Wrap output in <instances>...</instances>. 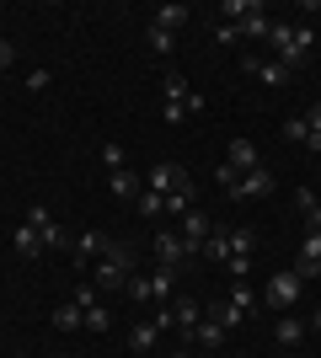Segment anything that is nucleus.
I'll return each instance as SVG.
<instances>
[{"label": "nucleus", "instance_id": "39", "mask_svg": "<svg viewBox=\"0 0 321 358\" xmlns=\"http://www.w3.org/2000/svg\"><path fill=\"white\" fill-rule=\"evenodd\" d=\"M48 80H54L48 70H32V75H27V91H48Z\"/></svg>", "mask_w": 321, "mask_h": 358}, {"label": "nucleus", "instance_id": "4", "mask_svg": "<svg viewBox=\"0 0 321 358\" xmlns=\"http://www.w3.org/2000/svg\"><path fill=\"white\" fill-rule=\"evenodd\" d=\"M70 252H76V273H92L107 257V236L102 230H80V241H70Z\"/></svg>", "mask_w": 321, "mask_h": 358}, {"label": "nucleus", "instance_id": "10", "mask_svg": "<svg viewBox=\"0 0 321 358\" xmlns=\"http://www.w3.org/2000/svg\"><path fill=\"white\" fill-rule=\"evenodd\" d=\"M241 70H246V75H257L262 86H284V80H290V70H284L278 59H257V54H246Z\"/></svg>", "mask_w": 321, "mask_h": 358}, {"label": "nucleus", "instance_id": "37", "mask_svg": "<svg viewBox=\"0 0 321 358\" xmlns=\"http://www.w3.org/2000/svg\"><path fill=\"white\" fill-rule=\"evenodd\" d=\"M236 38H241V32H236V22H214V43H236Z\"/></svg>", "mask_w": 321, "mask_h": 358}, {"label": "nucleus", "instance_id": "11", "mask_svg": "<svg viewBox=\"0 0 321 358\" xmlns=\"http://www.w3.org/2000/svg\"><path fill=\"white\" fill-rule=\"evenodd\" d=\"M183 182H187V171H183V166L161 161V166H155V171H150V177H145V187H150V193H161V198H166L171 187H183Z\"/></svg>", "mask_w": 321, "mask_h": 358}, {"label": "nucleus", "instance_id": "16", "mask_svg": "<svg viewBox=\"0 0 321 358\" xmlns=\"http://www.w3.org/2000/svg\"><path fill=\"white\" fill-rule=\"evenodd\" d=\"M268 27H273V22H268V6H262V0H252V11L236 22V32H241V38H268Z\"/></svg>", "mask_w": 321, "mask_h": 358}, {"label": "nucleus", "instance_id": "7", "mask_svg": "<svg viewBox=\"0 0 321 358\" xmlns=\"http://www.w3.org/2000/svg\"><path fill=\"white\" fill-rule=\"evenodd\" d=\"M155 257H161V268H187L193 262V252L183 246L177 230H155Z\"/></svg>", "mask_w": 321, "mask_h": 358}, {"label": "nucleus", "instance_id": "12", "mask_svg": "<svg viewBox=\"0 0 321 358\" xmlns=\"http://www.w3.org/2000/svg\"><path fill=\"white\" fill-rule=\"evenodd\" d=\"M294 273H300V278H316V273H321V230H306V246H300Z\"/></svg>", "mask_w": 321, "mask_h": 358}, {"label": "nucleus", "instance_id": "44", "mask_svg": "<svg viewBox=\"0 0 321 358\" xmlns=\"http://www.w3.org/2000/svg\"><path fill=\"white\" fill-rule=\"evenodd\" d=\"M0 38H6V27H0Z\"/></svg>", "mask_w": 321, "mask_h": 358}, {"label": "nucleus", "instance_id": "31", "mask_svg": "<svg viewBox=\"0 0 321 358\" xmlns=\"http://www.w3.org/2000/svg\"><path fill=\"white\" fill-rule=\"evenodd\" d=\"M123 294L134 299V305H145V299H150V278H145V273H129V284H123Z\"/></svg>", "mask_w": 321, "mask_h": 358}, {"label": "nucleus", "instance_id": "34", "mask_svg": "<svg viewBox=\"0 0 321 358\" xmlns=\"http://www.w3.org/2000/svg\"><path fill=\"white\" fill-rule=\"evenodd\" d=\"M80 315H86V331H107V327H113L107 305H92V310H80Z\"/></svg>", "mask_w": 321, "mask_h": 358}, {"label": "nucleus", "instance_id": "33", "mask_svg": "<svg viewBox=\"0 0 321 358\" xmlns=\"http://www.w3.org/2000/svg\"><path fill=\"white\" fill-rule=\"evenodd\" d=\"M150 48H155V54H171V48H177V32H166V27H155V22H150Z\"/></svg>", "mask_w": 321, "mask_h": 358}, {"label": "nucleus", "instance_id": "13", "mask_svg": "<svg viewBox=\"0 0 321 358\" xmlns=\"http://www.w3.org/2000/svg\"><path fill=\"white\" fill-rule=\"evenodd\" d=\"M199 321H204V305H199V299H193V294H183V299H177V305H171V327L183 331V337H187V331H193V327H199Z\"/></svg>", "mask_w": 321, "mask_h": 358}, {"label": "nucleus", "instance_id": "28", "mask_svg": "<svg viewBox=\"0 0 321 358\" xmlns=\"http://www.w3.org/2000/svg\"><path fill=\"white\" fill-rule=\"evenodd\" d=\"M204 257H214V262H230V230H209V241H204Z\"/></svg>", "mask_w": 321, "mask_h": 358}, {"label": "nucleus", "instance_id": "43", "mask_svg": "<svg viewBox=\"0 0 321 358\" xmlns=\"http://www.w3.org/2000/svg\"><path fill=\"white\" fill-rule=\"evenodd\" d=\"M177 358H199V353H187V348H183V353H177Z\"/></svg>", "mask_w": 321, "mask_h": 358}, {"label": "nucleus", "instance_id": "27", "mask_svg": "<svg viewBox=\"0 0 321 358\" xmlns=\"http://www.w3.org/2000/svg\"><path fill=\"white\" fill-rule=\"evenodd\" d=\"M187 6H161V11H155V27H166V32H177V27H187Z\"/></svg>", "mask_w": 321, "mask_h": 358}, {"label": "nucleus", "instance_id": "22", "mask_svg": "<svg viewBox=\"0 0 321 358\" xmlns=\"http://www.w3.org/2000/svg\"><path fill=\"white\" fill-rule=\"evenodd\" d=\"M177 273L183 268H155L150 273V299H171L177 294Z\"/></svg>", "mask_w": 321, "mask_h": 358}, {"label": "nucleus", "instance_id": "8", "mask_svg": "<svg viewBox=\"0 0 321 358\" xmlns=\"http://www.w3.org/2000/svg\"><path fill=\"white\" fill-rule=\"evenodd\" d=\"M268 193H273V171H268V166L241 171V177H236V187H230V198H268Z\"/></svg>", "mask_w": 321, "mask_h": 358}, {"label": "nucleus", "instance_id": "20", "mask_svg": "<svg viewBox=\"0 0 321 358\" xmlns=\"http://www.w3.org/2000/svg\"><path fill=\"white\" fill-rule=\"evenodd\" d=\"M11 252H16V257H27V262H32V257H38V252H48V246H43V236H38L32 224H22V230L11 236Z\"/></svg>", "mask_w": 321, "mask_h": 358}, {"label": "nucleus", "instance_id": "14", "mask_svg": "<svg viewBox=\"0 0 321 358\" xmlns=\"http://www.w3.org/2000/svg\"><path fill=\"white\" fill-rule=\"evenodd\" d=\"M225 166L230 171H257V145H252V139H230V155H225Z\"/></svg>", "mask_w": 321, "mask_h": 358}, {"label": "nucleus", "instance_id": "2", "mask_svg": "<svg viewBox=\"0 0 321 358\" xmlns=\"http://www.w3.org/2000/svg\"><path fill=\"white\" fill-rule=\"evenodd\" d=\"M129 273H134V252H129V241H107V257L92 268L97 294H113V289H123V284H129Z\"/></svg>", "mask_w": 321, "mask_h": 358}, {"label": "nucleus", "instance_id": "40", "mask_svg": "<svg viewBox=\"0 0 321 358\" xmlns=\"http://www.w3.org/2000/svg\"><path fill=\"white\" fill-rule=\"evenodd\" d=\"M236 177H241V171H230V166H220V171H214V182H220L225 193H230V187H236Z\"/></svg>", "mask_w": 321, "mask_h": 358}, {"label": "nucleus", "instance_id": "42", "mask_svg": "<svg viewBox=\"0 0 321 358\" xmlns=\"http://www.w3.org/2000/svg\"><path fill=\"white\" fill-rule=\"evenodd\" d=\"M311 331H321V310H316V315H311Z\"/></svg>", "mask_w": 321, "mask_h": 358}, {"label": "nucleus", "instance_id": "9", "mask_svg": "<svg viewBox=\"0 0 321 358\" xmlns=\"http://www.w3.org/2000/svg\"><path fill=\"white\" fill-rule=\"evenodd\" d=\"M187 343H193V348H204V353H220V348H225V343H230V331H225V327H220V321H209V315H204L199 327L187 331Z\"/></svg>", "mask_w": 321, "mask_h": 358}, {"label": "nucleus", "instance_id": "29", "mask_svg": "<svg viewBox=\"0 0 321 358\" xmlns=\"http://www.w3.org/2000/svg\"><path fill=\"white\" fill-rule=\"evenodd\" d=\"M257 252V236H252V230H230V262H236V257H252Z\"/></svg>", "mask_w": 321, "mask_h": 358}, {"label": "nucleus", "instance_id": "21", "mask_svg": "<svg viewBox=\"0 0 321 358\" xmlns=\"http://www.w3.org/2000/svg\"><path fill=\"white\" fill-rule=\"evenodd\" d=\"M204 315H209V321H220V327H225V331H236V327H241V321H246V315L236 310L230 299H214V305H204Z\"/></svg>", "mask_w": 321, "mask_h": 358}, {"label": "nucleus", "instance_id": "41", "mask_svg": "<svg viewBox=\"0 0 321 358\" xmlns=\"http://www.w3.org/2000/svg\"><path fill=\"white\" fill-rule=\"evenodd\" d=\"M11 64H16V48L6 43V38H0V70H11Z\"/></svg>", "mask_w": 321, "mask_h": 358}, {"label": "nucleus", "instance_id": "23", "mask_svg": "<svg viewBox=\"0 0 321 358\" xmlns=\"http://www.w3.org/2000/svg\"><path fill=\"white\" fill-rule=\"evenodd\" d=\"M48 321H54L59 331H76V327H86V315H80V305H76V299H64V305H59L54 315H48Z\"/></svg>", "mask_w": 321, "mask_h": 358}, {"label": "nucleus", "instance_id": "25", "mask_svg": "<svg viewBox=\"0 0 321 358\" xmlns=\"http://www.w3.org/2000/svg\"><path fill=\"white\" fill-rule=\"evenodd\" d=\"M225 299H230V305H236V310H241V315H252V310H257V294H252V284H246V278H236Z\"/></svg>", "mask_w": 321, "mask_h": 358}, {"label": "nucleus", "instance_id": "26", "mask_svg": "<svg viewBox=\"0 0 321 358\" xmlns=\"http://www.w3.org/2000/svg\"><path fill=\"white\" fill-rule=\"evenodd\" d=\"M294 203H300V214H306V230H321V203H316V193H311V187H300V193H294Z\"/></svg>", "mask_w": 321, "mask_h": 358}, {"label": "nucleus", "instance_id": "38", "mask_svg": "<svg viewBox=\"0 0 321 358\" xmlns=\"http://www.w3.org/2000/svg\"><path fill=\"white\" fill-rule=\"evenodd\" d=\"M284 139H294V145H306V118H290V123H284Z\"/></svg>", "mask_w": 321, "mask_h": 358}, {"label": "nucleus", "instance_id": "24", "mask_svg": "<svg viewBox=\"0 0 321 358\" xmlns=\"http://www.w3.org/2000/svg\"><path fill=\"white\" fill-rule=\"evenodd\" d=\"M187 209H193V182H183V187H171V193H166V214H171V220H183Z\"/></svg>", "mask_w": 321, "mask_h": 358}, {"label": "nucleus", "instance_id": "30", "mask_svg": "<svg viewBox=\"0 0 321 358\" xmlns=\"http://www.w3.org/2000/svg\"><path fill=\"white\" fill-rule=\"evenodd\" d=\"M139 214H145V220H161V214H166V198L161 193H150V187H145V193H139V203H134Z\"/></svg>", "mask_w": 321, "mask_h": 358}, {"label": "nucleus", "instance_id": "15", "mask_svg": "<svg viewBox=\"0 0 321 358\" xmlns=\"http://www.w3.org/2000/svg\"><path fill=\"white\" fill-rule=\"evenodd\" d=\"M107 187H113V198H123V203H139V193H145V182H139L129 166H123V171H113V177H107Z\"/></svg>", "mask_w": 321, "mask_h": 358}, {"label": "nucleus", "instance_id": "18", "mask_svg": "<svg viewBox=\"0 0 321 358\" xmlns=\"http://www.w3.org/2000/svg\"><path fill=\"white\" fill-rule=\"evenodd\" d=\"M155 343H161V327H155V315H150V321H134V327H129V348H134V353H150Z\"/></svg>", "mask_w": 321, "mask_h": 358}, {"label": "nucleus", "instance_id": "17", "mask_svg": "<svg viewBox=\"0 0 321 358\" xmlns=\"http://www.w3.org/2000/svg\"><path fill=\"white\" fill-rule=\"evenodd\" d=\"M306 321H300V315H290V310H284V315H278V327H273V337H278V343H284V348H300V343H306Z\"/></svg>", "mask_w": 321, "mask_h": 358}, {"label": "nucleus", "instance_id": "1", "mask_svg": "<svg viewBox=\"0 0 321 358\" xmlns=\"http://www.w3.org/2000/svg\"><path fill=\"white\" fill-rule=\"evenodd\" d=\"M268 43H273V59L294 75L300 64L311 59V48H316V32H311V27H294V22H273V27H268Z\"/></svg>", "mask_w": 321, "mask_h": 358}, {"label": "nucleus", "instance_id": "6", "mask_svg": "<svg viewBox=\"0 0 321 358\" xmlns=\"http://www.w3.org/2000/svg\"><path fill=\"white\" fill-rule=\"evenodd\" d=\"M27 224L38 230V236H43V246H70V230H64V224L54 220L43 203H32V209H27Z\"/></svg>", "mask_w": 321, "mask_h": 358}, {"label": "nucleus", "instance_id": "32", "mask_svg": "<svg viewBox=\"0 0 321 358\" xmlns=\"http://www.w3.org/2000/svg\"><path fill=\"white\" fill-rule=\"evenodd\" d=\"M306 150H321V102H311V113H306Z\"/></svg>", "mask_w": 321, "mask_h": 358}, {"label": "nucleus", "instance_id": "35", "mask_svg": "<svg viewBox=\"0 0 321 358\" xmlns=\"http://www.w3.org/2000/svg\"><path fill=\"white\" fill-rule=\"evenodd\" d=\"M76 305H80V310L102 305V294H97V284H92V278H86V284H76Z\"/></svg>", "mask_w": 321, "mask_h": 358}, {"label": "nucleus", "instance_id": "19", "mask_svg": "<svg viewBox=\"0 0 321 358\" xmlns=\"http://www.w3.org/2000/svg\"><path fill=\"white\" fill-rule=\"evenodd\" d=\"M161 96H166V107H183L187 113V80L177 70H161Z\"/></svg>", "mask_w": 321, "mask_h": 358}, {"label": "nucleus", "instance_id": "36", "mask_svg": "<svg viewBox=\"0 0 321 358\" xmlns=\"http://www.w3.org/2000/svg\"><path fill=\"white\" fill-rule=\"evenodd\" d=\"M102 166L107 171H123V145H102Z\"/></svg>", "mask_w": 321, "mask_h": 358}, {"label": "nucleus", "instance_id": "5", "mask_svg": "<svg viewBox=\"0 0 321 358\" xmlns=\"http://www.w3.org/2000/svg\"><path fill=\"white\" fill-rule=\"evenodd\" d=\"M209 230H214V224H209V214H204V209H187L183 220H177V236H183V246H187L193 257L204 252V241H209Z\"/></svg>", "mask_w": 321, "mask_h": 358}, {"label": "nucleus", "instance_id": "3", "mask_svg": "<svg viewBox=\"0 0 321 358\" xmlns=\"http://www.w3.org/2000/svg\"><path fill=\"white\" fill-rule=\"evenodd\" d=\"M300 289H306V278H300V273H273V278H268V289H262V305H268V310H294V305H300Z\"/></svg>", "mask_w": 321, "mask_h": 358}]
</instances>
